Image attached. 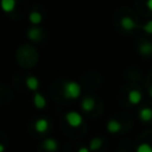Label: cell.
Here are the masks:
<instances>
[{
  "instance_id": "obj_1",
  "label": "cell",
  "mask_w": 152,
  "mask_h": 152,
  "mask_svg": "<svg viewBox=\"0 0 152 152\" xmlns=\"http://www.w3.org/2000/svg\"><path fill=\"white\" fill-rule=\"evenodd\" d=\"M81 93H82V88L80 83L76 81H68L63 86V95L65 99L76 100L80 97Z\"/></svg>"
},
{
  "instance_id": "obj_2",
  "label": "cell",
  "mask_w": 152,
  "mask_h": 152,
  "mask_svg": "<svg viewBox=\"0 0 152 152\" xmlns=\"http://www.w3.org/2000/svg\"><path fill=\"white\" fill-rule=\"evenodd\" d=\"M65 121L70 127L77 128L83 124V116L76 110H70L65 114Z\"/></svg>"
},
{
  "instance_id": "obj_3",
  "label": "cell",
  "mask_w": 152,
  "mask_h": 152,
  "mask_svg": "<svg viewBox=\"0 0 152 152\" xmlns=\"http://www.w3.org/2000/svg\"><path fill=\"white\" fill-rule=\"evenodd\" d=\"M127 99H128V102L131 104H139L142 100V94L139 89H132L128 91V95H127Z\"/></svg>"
},
{
  "instance_id": "obj_4",
  "label": "cell",
  "mask_w": 152,
  "mask_h": 152,
  "mask_svg": "<svg viewBox=\"0 0 152 152\" xmlns=\"http://www.w3.org/2000/svg\"><path fill=\"white\" fill-rule=\"evenodd\" d=\"M42 147L46 152H57V150H58V142L53 138H46L42 142Z\"/></svg>"
},
{
  "instance_id": "obj_5",
  "label": "cell",
  "mask_w": 152,
  "mask_h": 152,
  "mask_svg": "<svg viewBox=\"0 0 152 152\" xmlns=\"http://www.w3.org/2000/svg\"><path fill=\"white\" fill-rule=\"evenodd\" d=\"M120 25H121V27H122L124 30H126V31H132V30H134V28L137 27L135 21H134L131 17H127V15H125V17L121 18Z\"/></svg>"
},
{
  "instance_id": "obj_6",
  "label": "cell",
  "mask_w": 152,
  "mask_h": 152,
  "mask_svg": "<svg viewBox=\"0 0 152 152\" xmlns=\"http://www.w3.org/2000/svg\"><path fill=\"white\" fill-rule=\"evenodd\" d=\"M122 129V125L120 121L115 120V119H110L108 122H107V131L112 134H116L119 133L120 131Z\"/></svg>"
},
{
  "instance_id": "obj_7",
  "label": "cell",
  "mask_w": 152,
  "mask_h": 152,
  "mask_svg": "<svg viewBox=\"0 0 152 152\" xmlns=\"http://www.w3.org/2000/svg\"><path fill=\"white\" fill-rule=\"evenodd\" d=\"M42 36H43V31L39 27H31L27 31V37L32 42H39L42 39Z\"/></svg>"
},
{
  "instance_id": "obj_8",
  "label": "cell",
  "mask_w": 152,
  "mask_h": 152,
  "mask_svg": "<svg viewBox=\"0 0 152 152\" xmlns=\"http://www.w3.org/2000/svg\"><path fill=\"white\" fill-rule=\"evenodd\" d=\"M49 128V121L45 118H40L34 122V129L38 133H45Z\"/></svg>"
},
{
  "instance_id": "obj_9",
  "label": "cell",
  "mask_w": 152,
  "mask_h": 152,
  "mask_svg": "<svg viewBox=\"0 0 152 152\" xmlns=\"http://www.w3.org/2000/svg\"><path fill=\"white\" fill-rule=\"evenodd\" d=\"M81 108L84 112H91L95 108V100L93 97H90V96L84 97L82 100V102H81Z\"/></svg>"
},
{
  "instance_id": "obj_10",
  "label": "cell",
  "mask_w": 152,
  "mask_h": 152,
  "mask_svg": "<svg viewBox=\"0 0 152 152\" xmlns=\"http://www.w3.org/2000/svg\"><path fill=\"white\" fill-rule=\"evenodd\" d=\"M138 51L141 56H151L152 55V43L151 42H142L139 48H138Z\"/></svg>"
},
{
  "instance_id": "obj_11",
  "label": "cell",
  "mask_w": 152,
  "mask_h": 152,
  "mask_svg": "<svg viewBox=\"0 0 152 152\" xmlns=\"http://www.w3.org/2000/svg\"><path fill=\"white\" fill-rule=\"evenodd\" d=\"M138 116L142 122H148L152 120V109L150 107H144L139 110Z\"/></svg>"
},
{
  "instance_id": "obj_12",
  "label": "cell",
  "mask_w": 152,
  "mask_h": 152,
  "mask_svg": "<svg viewBox=\"0 0 152 152\" xmlns=\"http://www.w3.org/2000/svg\"><path fill=\"white\" fill-rule=\"evenodd\" d=\"M25 84L26 87L32 90V91H37L38 88H39V80L34 76H28L26 80H25Z\"/></svg>"
},
{
  "instance_id": "obj_13",
  "label": "cell",
  "mask_w": 152,
  "mask_h": 152,
  "mask_svg": "<svg viewBox=\"0 0 152 152\" xmlns=\"http://www.w3.org/2000/svg\"><path fill=\"white\" fill-rule=\"evenodd\" d=\"M33 104H34L36 108L43 109V108H45V106H46V100H45V97H44L42 94L36 93L34 96H33Z\"/></svg>"
},
{
  "instance_id": "obj_14",
  "label": "cell",
  "mask_w": 152,
  "mask_h": 152,
  "mask_svg": "<svg viewBox=\"0 0 152 152\" xmlns=\"http://www.w3.org/2000/svg\"><path fill=\"white\" fill-rule=\"evenodd\" d=\"M15 6H17V1L15 0H1V8L6 13L13 12Z\"/></svg>"
},
{
  "instance_id": "obj_15",
  "label": "cell",
  "mask_w": 152,
  "mask_h": 152,
  "mask_svg": "<svg viewBox=\"0 0 152 152\" xmlns=\"http://www.w3.org/2000/svg\"><path fill=\"white\" fill-rule=\"evenodd\" d=\"M102 144H103V140H102L101 138H99V137H95V138H93V139L90 140V142H89V150H90L91 152L97 151V150H100V148L102 147Z\"/></svg>"
},
{
  "instance_id": "obj_16",
  "label": "cell",
  "mask_w": 152,
  "mask_h": 152,
  "mask_svg": "<svg viewBox=\"0 0 152 152\" xmlns=\"http://www.w3.org/2000/svg\"><path fill=\"white\" fill-rule=\"evenodd\" d=\"M42 20H43V15H42L38 11H33V12H31V13L28 14V21H30L31 24H33V25L40 24Z\"/></svg>"
},
{
  "instance_id": "obj_17",
  "label": "cell",
  "mask_w": 152,
  "mask_h": 152,
  "mask_svg": "<svg viewBox=\"0 0 152 152\" xmlns=\"http://www.w3.org/2000/svg\"><path fill=\"white\" fill-rule=\"evenodd\" d=\"M135 152H152V145L148 142H141L137 146Z\"/></svg>"
},
{
  "instance_id": "obj_18",
  "label": "cell",
  "mask_w": 152,
  "mask_h": 152,
  "mask_svg": "<svg viewBox=\"0 0 152 152\" xmlns=\"http://www.w3.org/2000/svg\"><path fill=\"white\" fill-rule=\"evenodd\" d=\"M141 28H142V31H144L145 33L152 34V20H148L146 24H144V25L141 26Z\"/></svg>"
},
{
  "instance_id": "obj_19",
  "label": "cell",
  "mask_w": 152,
  "mask_h": 152,
  "mask_svg": "<svg viewBox=\"0 0 152 152\" xmlns=\"http://www.w3.org/2000/svg\"><path fill=\"white\" fill-rule=\"evenodd\" d=\"M77 152H91V151L89 150V147H86V146H81V147L77 150Z\"/></svg>"
},
{
  "instance_id": "obj_20",
  "label": "cell",
  "mask_w": 152,
  "mask_h": 152,
  "mask_svg": "<svg viewBox=\"0 0 152 152\" xmlns=\"http://www.w3.org/2000/svg\"><path fill=\"white\" fill-rule=\"evenodd\" d=\"M146 6H147V8L150 11H152V0H147L146 1Z\"/></svg>"
},
{
  "instance_id": "obj_21",
  "label": "cell",
  "mask_w": 152,
  "mask_h": 152,
  "mask_svg": "<svg viewBox=\"0 0 152 152\" xmlns=\"http://www.w3.org/2000/svg\"><path fill=\"white\" fill-rule=\"evenodd\" d=\"M5 151V146L2 144H0V152H4Z\"/></svg>"
},
{
  "instance_id": "obj_22",
  "label": "cell",
  "mask_w": 152,
  "mask_h": 152,
  "mask_svg": "<svg viewBox=\"0 0 152 152\" xmlns=\"http://www.w3.org/2000/svg\"><path fill=\"white\" fill-rule=\"evenodd\" d=\"M148 95H150V96L152 97V86H151V87L148 88Z\"/></svg>"
},
{
  "instance_id": "obj_23",
  "label": "cell",
  "mask_w": 152,
  "mask_h": 152,
  "mask_svg": "<svg viewBox=\"0 0 152 152\" xmlns=\"http://www.w3.org/2000/svg\"><path fill=\"white\" fill-rule=\"evenodd\" d=\"M118 152H122V151H118Z\"/></svg>"
}]
</instances>
